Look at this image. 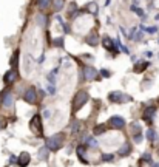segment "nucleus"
Returning a JSON list of instances; mask_svg holds the SVG:
<instances>
[{
  "label": "nucleus",
  "instance_id": "obj_1",
  "mask_svg": "<svg viewBox=\"0 0 159 167\" xmlns=\"http://www.w3.org/2000/svg\"><path fill=\"white\" fill-rule=\"evenodd\" d=\"M63 139H65V136L62 133H56L47 139V147L50 148V152H57L63 145Z\"/></svg>",
  "mask_w": 159,
  "mask_h": 167
},
{
  "label": "nucleus",
  "instance_id": "obj_2",
  "mask_svg": "<svg viewBox=\"0 0 159 167\" xmlns=\"http://www.w3.org/2000/svg\"><path fill=\"white\" fill-rule=\"evenodd\" d=\"M88 99H90L88 91H85V90L77 91L76 96H74V99H73V108H74V110H80V108L88 102Z\"/></svg>",
  "mask_w": 159,
  "mask_h": 167
},
{
  "label": "nucleus",
  "instance_id": "obj_3",
  "mask_svg": "<svg viewBox=\"0 0 159 167\" xmlns=\"http://www.w3.org/2000/svg\"><path fill=\"white\" fill-rule=\"evenodd\" d=\"M108 101L113 102V104H125V102H130L131 101V96L122 93V91H111L108 94Z\"/></svg>",
  "mask_w": 159,
  "mask_h": 167
},
{
  "label": "nucleus",
  "instance_id": "obj_4",
  "mask_svg": "<svg viewBox=\"0 0 159 167\" xmlns=\"http://www.w3.org/2000/svg\"><path fill=\"white\" fill-rule=\"evenodd\" d=\"M30 128H31V132H33L34 135H37V136H43L42 118H40L39 115H36V116L31 119V122H30Z\"/></svg>",
  "mask_w": 159,
  "mask_h": 167
},
{
  "label": "nucleus",
  "instance_id": "obj_5",
  "mask_svg": "<svg viewBox=\"0 0 159 167\" xmlns=\"http://www.w3.org/2000/svg\"><path fill=\"white\" fill-rule=\"evenodd\" d=\"M108 125H110L111 128L120 130V128L125 127V119H124L122 116H119V115H114V116H111V118L108 119Z\"/></svg>",
  "mask_w": 159,
  "mask_h": 167
},
{
  "label": "nucleus",
  "instance_id": "obj_6",
  "mask_svg": "<svg viewBox=\"0 0 159 167\" xmlns=\"http://www.w3.org/2000/svg\"><path fill=\"white\" fill-rule=\"evenodd\" d=\"M84 77H85V81H94V79H100V76H99V73H97V70L96 68H93V67H85L84 68Z\"/></svg>",
  "mask_w": 159,
  "mask_h": 167
},
{
  "label": "nucleus",
  "instance_id": "obj_7",
  "mask_svg": "<svg viewBox=\"0 0 159 167\" xmlns=\"http://www.w3.org/2000/svg\"><path fill=\"white\" fill-rule=\"evenodd\" d=\"M23 99L28 102V104H36L37 102V90L34 87H28L25 94H23Z\"/></svg>",
  "mask_w": 159,
  "mask_h": 167
},
{
  "label": "nucleus",
  "instance_id": "obj_8",
  "mask_svg": "<svg viewBox=\"0 0 159 167\" xmlns=\"http://www.w3.org/2000/svg\"><path fill=\"white\" fill-rule=\"evenodd\" d=\"M16 79H17V70H16V68L6 71L5 76H3V82H5V84H13Z\"/></svg>",
  "mask_w": 159,
  "mask_h": 167
},
{
  "label": "nucleus",
  "instance_id": "obj_9",
  "mask_svg": "<svg viewBox=\"0 0 159 167\" xmlns=\"http://www.w3.org/2000/svg\"><path fill=\"white\" fill-rule=\"evenodd\" d=\"M156 113V107L154 105H150V107H147L145 110H144V115H142V119L144 121H147V122H151V118H153V115Z\"/></svg>",
  "mask_w": 159,
  "mask_h": 167
},
{
  "label": "nucleus",
  "instance_id": "obj_10",
  "mask_svg": "<svg viewBox=\"0 0 159 167\" xmlns=\"http://www.w3.org/2000/svg\"><path fill=\"white\" fill-rule=\"evenodd\" d=\"M87 44H88L90 47H97V45H99V36H97V33L91 31V33L87 36Z\"/></svg>",
  "mask_w": 159,
  "mask_h": 167
},
{
  "label": "nucleus",
  "instance_id": "obj_11",
  "mask_svg": "<svg viewBox=\"0 0 159 167\" xmlns=\"http://www.w3.org/2000/svg\"><path fill=\"white\" fill-rule=\"evenodd\" d=\"M30 161H31V156H30L28 152L20 153V156L17 158V162H19V165H22V167H25L26 164H30Z\"/></svg>",
  "mask_w": 159,
  "mask_h": 167
},
{
  "label": "nucleus",
  "instance_id": "obj_12",
  "mask_svg": "<svg viewBox=\"0 0 159 167\" xmlns=\"http://www.w3.org/2000/svg\"><path fill=\"white\" fill-rule=\"evenodd\" d=\"M13 102H14V99H13V93H11V91H6L5 96H3V99H2L3 107L10 108V107H13Z\"/></svg>",
  "mask_w": 159,
  "mask_h": 167
},
{
  "label": "nucleus",
  "instance_id": "obj_13",
  "mask_svg": "<svg viewBox=\"0 0 159 167\" xmlns=\"http://www.w3.org/2000/svg\"><path fill=\"white\" fill-rule=\"evenodd\" d=\"M117 153H119V156H128L131 153V144L130 142H124Z\"/></svg>",
  "mask_w": 159,
  "mask_h": 167
},
{
  "label": "nucleus",
  "instance_id": "obj_14",
  "mask_svg": "<svg viewBox=\"0 0 159 167\" xmlns=\"http://www.w3.org/2000/svg\"><path fill=\"white\" fill-rule=\"evenodd\" d=\"M85 10H87L90 14L96 16V14H97V11H99V6H97V3H96V2H90V3H87Z\"/></svg>",
  "mask_w": 159,
  "mask_h": 167
},
{
  "label": "nucleus",
  "instance_id": "obj_15",
  "mask_svg": "<svg viewBox=\"0 0 159 167\" xmlns=\"http://www.w3.org/2000/svg\"><path fill=\"white\" fill-rule=\"evenodd\" d=\"M148 62H144V61H141V62H137L136 65H134V73H142L145 68H148Z\"/></svg>",
  "mask_w": 159,
  "mask_h": 167
},
{
  "label": "nucleus",
  "instance_id": "obj_16",
  "mask_svg": "<svg viewBox=\"0 0 159 167\" xmlns=\"http://www.w3.org/2000/svg\"><path fill=\"white\" fill-rule=\"evenodd\" d=\"M63 5H65V0H54V2H53V8H54L56 13L62 11L63 10Z\"/></svg>",
  "mask_w": 159,
  "mask_h": 167
},
{
  "label": "nucleus",
  "instance_id": "obj_17",
  "mask_svg": "<svg viewBox=\"0 0 159 167\" xmlns=\"http://www.w3.org/2000/svg\"><path fill=\"white\" fill-rule=\"evenodd\" d=\"M76 152H77V155H79V159H80L84 164H87L88 161L84 158V155H85V145H79V147L76 148Z\"/></svg>",
  "mask_w": 159,
  "mask_h": 167
},
{
  "label": "nucleus",
  "instance_id": "obj_18",
  "mask_svg": "<svg viewBox=\"0 0 159 167\" xmlns=\"http://www.w3.org/2000/svg\"><path fill=\"white\" fill-rule=\"evenodd\" d=\"M51 3V0H37V8L39 10H47Z\"/></svg>",
  "mask_w": 159,
  "mask_h": 167
},
{
  "label": "nucleus",
  "instance_id": "obj_19",
  "mask_svg": "<svg viewBox=\"0 0 159 167\" xmlns=\"http://www.w3.org/2000/svg\"><path fill=\"white\" fill-rule=\"evenodd\" d=\"M87 147H90V148H97V141H96L94 138L88 136V138H87Z\"/></svg>",
  "mask_w": 159,
  "mask_h": 167
},
{
  "label": "nucleus",
  "instance_id": "obj_20",
  "mask_svg": "<svg viewBox=\"0 0 159 167\" xmlns=\"http://www.w3.org/2000/svg\"><path fill=\"white\" fill-rule=\"evenodd\" d=\"M37 23H39V27L45 28V27H47V17H45L43 14H39V17H37Z\"/></svg>",
  "mask_w": 159,
  "mask_h": 167
},
{
  "label": "nucleus",
  "instance_id": "obj_21",
  "mask_svg": "<svg viewBox=\"0 0 159 167\" xmlns=\"http://www.w3.org/2000/svg\"><path fill=\"white\" fill-rule=\"evenodd\" d=\"M17 62H19V50H16V51H14L13 59H11V65H13L14 68H17Z\"/></svg>",
  "mask_w": 159,
  "mask_h": 167
},
{
  "label": "nucleus",
  "instance_id": "obj_22",
  "mask_svg": "<svg viewBox=\"0 0 159 167\" xmlns=\"http://www.w3.org/2000/svg\"><path fill=\"white\" fill-rule=\"evenodd\" d=\"M93 132H94V135H96V136H99V135H104V133H105V125H96Z\"/></svg>",
  "mask_w": 159,
  "mask_h": 167
},
{
  "label": "nucleus",
  "instance_id": "obj_23",
  "mask_svg": "<svg viewBox=\"0 0 159 167\" xmlns=\"http://www.w3.org/2000/svg\"><path fill=\"white\" fill-rule=\"evenodd\" d=\"M147 139H148V141H154V139H156V132H154L153 128H148V130H147Z\"/></svg>",
  "mask_w": 159,
  "mask_h": 167
},
{
  "label": "nucleus",
  "instance_id": "obj_24",
  "mask_svg": "<svg viewBox=\"0 0 159 167\" xmlns=\"http://www.w3.org/2000/svg\"><path fill=\"white\" fill-rule=\"evenodd\" d=\"M79 128H80V122L79 121H74L73 125H71V132L76 135V133H79Z\"/></svg>",
  "mask_w": 159,
  "mask_h": 167
},
{
  "label": "nucleus",
  "instance_id": "obj_25",
  "mask_svg": "<svg viewBox=\"0 0 159 167\" xmlns=\"http://www.w3.org/2000/svg\"><path fill=\"white\" fill-rule=\"evenodd\" d=\"M48 152H50V148H48L47 145H45L43 148H40V150H39V155H40V158H42V159H47V155H48Z\"/></svg>",
  "mask_w": 159,
  "mask_h": 167
},
{
  "label": "nucleus",
  "instance_id": "obj_26",
  "mask_svg": "<svg viewBox=\"0 0 159 167\" xmlns=\"http://www.w3.org/2000/svg\"><path fill=\"white\" fill-rule=\"evenodd\" d=\"M142 162H151V155H150V153L142 155V159L139 161V164H142Z\"/></svg>",
  "mask_w": 159,
  "mask_h": 167
},
{
  "label": "nucleus",
  "instance_id": "obj_27",
  "mask_svg": "<svg viewBox=\"0 0 159 167\" xmlns=\"http://www.w3.org/2000/svg\"><path fill=\"white\" fill-rule=\"evenodd\" d=\"M131 11H133V13H136L137 16H141V17H144V16H145V14H144V11H142L141 8H137V6H134V5L131 6Z\"/></svg>",
  "mask_w": 159,
  "mask_h": 167
},
{
  "label": "nucleus",
  "instance_id": "obj_28",
  "mask_svg": "<svg viewBox=\"0 0 159 167\" xmlns=\"http://www.w3.org/2000/svg\"><path fill=\"white\" fill-rule=\"evenodd\" d=\"M56 47H63V37H57V39H53L51 40Z\"/></svg>",
  "mask_w": 159,
  "mask_h": 167
},
{
  "label": "nucleus",
  "instance_id": "obj_29",
  "mask_svg": "<svg viewBox=\"0 0 159 167\" xmlns=\"http://www.w3.org/2000/svg\"><path fill=\"white\" fill-rule=\"evenodd\" d=\"M113 159H114L113 153H104L102 155V161H113Z\"/></svg>",
  "mask_w": 159,
  "mask_h": 167
},
{
  "label": "nucleus",
  "instance_id": "obj_30",
  "mask_svg": "<svg viewBox=\"0 0 159 167\" xmlns=\"http://www.w3.org/2000/svg\"><path fill=\"white\" fill-rule=\"evenodd\" d=\"M131 128H133V133L136 135V133H141V125L137 124V122H133L131 124Z\"/></svg>",
  "mask_w": 159,
  "mask_h": 167
},
{
  "label": "nucleus",
  "instance_id": "obj_31",
  "mask_svg": "<svg viewBox=\"0 0 159 167\" xmlns=\"http://www.w3.org/2000/svg\"><path fill=\"white\" fill-rule=\"evenodd\" d=\"M141 30H145L147 33H150V34H154L156 31H157V28L156 27H150V28H144V27H141Z\"/></svg>",
  "mask_w": 159,
  "mask_h": 167
},
{
  "label": "nucleus",
  "instance_id": "obj_32",
  "mask_svg": "<svg viewBox=\"0 0 159 167\" xmlns=\"http://www.w3.org/2000/svg\"><path fill=\"white\" fill-rule=\"evenodd\" d=\"M100 74H102L104 77H110V74H111V73H110L107 68H102V70H100Z\"/></svg>",
  "mask_w": 159,
  "mask_h": 167
},
{
  "label": "nucleus",
  "instance_id": "obj_33",
  "mask_svg": "<svg viewBox=\"0 0 159 167\" xmlns=\"http://www.w3.org/2000/svg\"><path fill=\"white\" fill-rule=\"evenodd\" d=\"M142 141V135L141 133H136L134 135V142H141Z\"/></svg>",
  "mask_w": 159,
  "mask_h": 167
},
{
  "label": "nucleus",
  "instance_id": "obj_34",
  "mask_svg": "<svg viewBox=\"0 0 159 167\" xmlns=\"http://www.w3.org/2000/svg\"><path fill=\"white\" fill-rule=\"evenodd\" d=\"M16 161H17V156L11 155V158H10V164H13V162H16Z\"/></svg>",
  "mask_w": 159,
  "mask_h": 167
},
{
  "label": "nucleus",
  "instance_id": "obj_35",
  "mask_svg": "<svg viewBox=\"0 0 159 167\" xmlns=\"http://www.w3.org/2000/svg\"><path fill=\"white\" fill-rule=\"evenodd\" d=\"M50 115H51V111H50V110H47V111H45V118H50Z\"/></svg>",
  "mask_w": 159,
  "mask_h": 167
},
{
  "label": "nucleus",
  "instance_id": "obj_36",
  "mask_svg": "<svg viewBox=\"0 0 159 167\" xmlns=\"http://www.w3.org/2000/svg\"><path fill=\"white\" fill-rule=\"evenodd\" d=\"M145 54H147V57H151V56H153V53H151V51H147Z\"/></svg>",
  "mask_w": 159,
  "mask_h": 167
},
{
  "label": "nucleus",
  "instance_id": "obj_37",
  "mask_svg": "<svg viewBox=\"0 0 159 167\" xmlns=\"http://www.w3.org/2000/svg\"><path fill=\"white\" fill-rule=\"evenodd\" d=\"M0 128H2V118H0Z\"/></svg>",
  "mask_w": 159,
  "mask_h": 167
},
{
  "label": "nucleus",
  "instance_id": "obj_38",
  "mask_svg": "<svg viewBox=\"0 0 159 167\" xmlns=\"http://www.w3.org/2000/svg\"><path fill=\"white\" fill-rule=\"evenodd\" d=\"M154 165H157V167H159V162H156V164H154Z\"/></svg>",
  "mask_w": 159,
  "mask_h": 167
}]
</instances>
